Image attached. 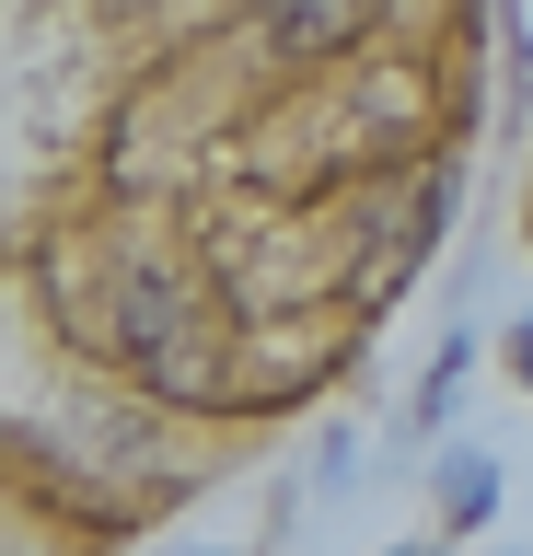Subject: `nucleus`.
I'll list each match as a JSON object with an SVG mask.
<instances>
[{
  "instance_id": "f257e3e1",
  "label": "nucleus",
  "mask_w": 533,
  "mask_h": 556,
  "mask_svg": "<svg viewBox=\"0 0 533 556\" xmlns=\"http://www.w3.org/2000/svg\"><path fill=\"white\" fill-rule=\"evenodd\" d=\"M105 359H128L163 406H220V394H232V348H220L210 302H198L175 267H116Z\"/></svg>"
},
{
  "instance_id": "f03ea898",
  "label": "nucleus",
  "mask_w": 533,
  "mask_h": 556,
  "mask_svg": "<svg viewBox=\"0 0 533 556\" xmlns=\"http://www.w3.org/2000/svg\"><path fill=\"white\" fill-rule=\"evenodd\" d=\"M383 12L394 0H255V47L290 59V70H325V59H348Z\"/></svg>"
},
{
  "instance_id": "7ed1b4c3",
  "label": "nucleus",
  "mask_w": 533,
  "mask_h": 556,
  "mask_svg": "<svg viewBox=\"0 0 533 556\" xmlns=\"http://www.w3.org/2000/svg\"><path fill=\"white\" fill-rule=\"evenodd\" d=\"M441 208H453V174H418V186H406V208H383V220H371V267H359V290H371V302L394 290V267H418V255H429Z\"/></svg>"
},
{
  "instance_id": "20e7f679",
  "label": "nucleus",
  "mask_w": 533,
  "mask_h": 556,
  "mask_svg": "<svg viewBox=\"0 0 533 556\" xmlns=\"http://www.w3.org/2000/svg\"><path fill=\"white\" fill-rule=\"evenodd\" d=\"M487 510H498V464H487V452H453V464H441V521L475 533Z\"/></svg>"
},
{
  "instance_id": "39448f33",
  "label": "nucleus",
  "mask_w": 533,
  "mask_h": 556,
  "mask_svg": "<svg viewBox=\"0 0 533 556\" xmlns=\"http://www.w3.org/2000/svg\"><path fill=\"white\" fill-rule=\"evenodd\" d=\"M453 394H464V348H441V371H429V394H418V429H441Z\"/></svg>"
},
{
  "instance_id": "423d86ee",
  "label": "nucleus",
  "mask_w": 533,
  "mask_h": 556,
  "mask_svg": "<svg viewBox=\"0 0 533 556\" xmlns=\"http://www.w3.org/2000/svg\"><path fill=\"white\" fill-rule=\"evenodd\" d=\"M510 371L533 382V313H522V325H510Z\"/></svg>"
}]
</instances>
